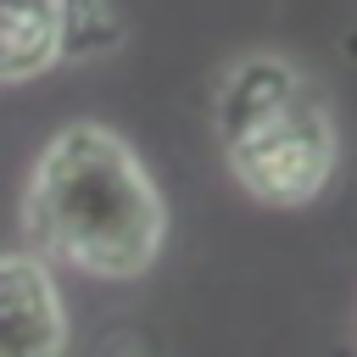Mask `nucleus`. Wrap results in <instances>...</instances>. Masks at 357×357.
Here are the masks:
<instances>
[{
    "mask_svg": "<svg viewBox=\"0 0 357 357\" xmlns=\"http://www.w3.org/2000/svg\"><path fill=\"white\" fill-rule=\"evenodd\" d=\"M22 229L39 257L89 279H139L167 240V206L139 151L106 123H67L33 162Z\"/></svg>",
    "mask_w": 357,
    "mask_h": 357,
    "instance_id": "obj_1",
    "label": "nucleus"
},
{
    "mask_svg": "<svg viewBox=\"0 0 357 357\" xmlns=\"http://www.w3.org/2000/svg\"><path fill=\"white\" fill-rule=\"evenodd\" d=\"M218 145L234 184L262 206H307L340 162L318 84L279 50H245L218 84Z\"/></svg>",
    "mask_w": 357,
    "mask_h": 357,
    "instance_id": "obj_2",
    "label": "nucleus"
},
{
    "mask_svg": "<svg viewBox=\"0 0 357 357\" xmlns=\"http://www.w3.org/2000/svg\"><path fill=\"white\" fill-rule=\"evenodd\" d=\"M67 301L33 251H0V357H61Z\"/></svg>",
    "mask_w": 357,
    "mask_h": 357,
    "instance_id": "obj_3",
    "label": "nucleus"
},
{
    "mask_svg": "<svg viewBox=\"0 0 357 357\" xmlns=\"http://www.w3.org/2000/svg\"><path fill=\"white\" fill-rule=\"evenodd\" d=\"M61 61V0H0V84H28Z\"/></svg>",
    "mask_w": 357,
    "mask_h": 357,
    "instance_id": "obj_4",
    "label": "nucleus"
},
{
    "mask_svg": "<svg viewBox=\"0 0 357 357\" xmlns=\"http://www.w3.org/2000/svg\"><path fill=\"white\" fill-rule=\"evenodd\" d=\"M123 39L112 0H61V56H106Z\"/></svg>",
    "mask_w": 357,
    "mask_h": 357,
    "instance_id": "obj_5",
    "label": "nucleus"
}]
</instances>
